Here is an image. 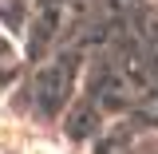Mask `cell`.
<instances>
[{"mask_svg": "<svg viewBox=\"0 0 158 154\" xmlns=\"http://www.w3.org/2000/svg\"><path fill=\"white\" fill-rule=\"evenodd\" d=\"M24 154H59V150L52 146V142H32V146H28Z\"/></svg>", "mask_w": 158, "mask_h": 154, "instance_id": "6da1fadb", "label": "cell"}, {"mask_svg": "<svg viewBox=\"0 0 158 154\" xmlns=\"http://www.w3.org/2000/svg\"><path fill=\"white\" fill-rule=\"evenodd\" d=\"M154 12H158V0H154Z\"/></svg>", "mask_w": 158, "mask_h": 154, "instance_id": "7a4b0ae2", "label": "cell"}]
</instances>
